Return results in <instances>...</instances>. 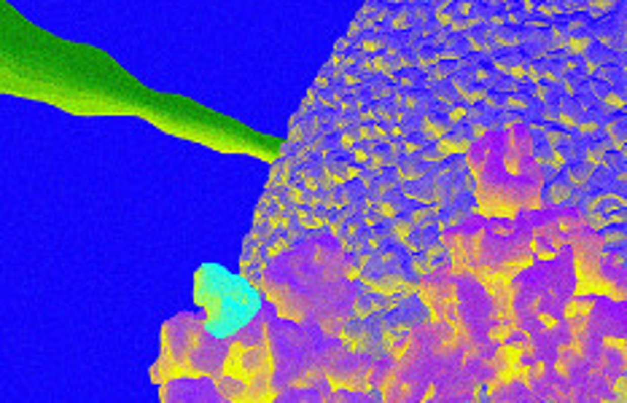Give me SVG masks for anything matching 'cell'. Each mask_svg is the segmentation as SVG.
<instances>
[{"label":"cell","instance_id":"obj_6","mask_svg":"<svg viewBox=\"0 0 627 403\" xmlns=\"http://www.w3.org/2000/svg\"><path fill=\"white\" fill-rule=\"evenodd\" d=\"M399 210H401V199H393V196H391V199H385V202H383V215L393 218Z\"/></svg>","mask_w":627,"mask_h":403},{"label":"cell","instance_id":"obj_9","mask_svg":"<svg viewBox=\"0 0 627 403\" xmlns=\"http://www.w3.org/2000/svg\"><path fill=\"white\" fill-rule=\"evenodd\" d=\"M423 100H426V94H423V92H412L409 97H406V105H412V108H414V105H420Z\"/></svg>","mask_w":627,"mask_h":403},{"label":"cell","instance_id":"obj_7","mask_svg":"<svg viewBox=\"0 0 627 403\" xmlns=\"http://www.w3.org/2000/svg\"><path fill=\"white\" fill-rule=\"evenodd\" d=\"M417 59H420L423 65H431V62H434V59H436V51L431 49V46H423V49L417 51Z\"/></svg>","mask_w":627,"mask_h":403},{"label":"cell","instance_id":"obj_3","mask_svg":"<svg viewBox=\"0 0 627 403\" xmlns=\"http://www.w3.org/2000/svg\"><path fill=\"white\" fill-rule=\"evenodd\" d=\"M423 175V167L414 164V161H401V177L404 180H414Z\"/></svg>","mask_w":627,"mask_h":403},{"label":"cell","instance_id":"obj_8","mask_svg":"<svg viewBox=\"0 0 627 403\" xmlns=\"http://www.w3.org/2000/svg\"><path fill=\"white\" fill-rule=\"evenodd\" d=\"M423 143H426V140H423V135H420V132H412L409 137H406V148H409V151L423 148Z\"/></svg>","mask_w":627,"mask_h":403},{"label":"cell","instance_id":"obj_11","mask_svg":"<svg viewBox=\"0 0 627 403\" xmlns=\"http://www.w3.org/2000/svg\"><path fill=\"white\" fill-rule=\"evenodd\" d=\"M399 81H401V83H414V81H417V73H401Z\"/></svg>","mask_w":627,"mask_h":403},{"label":"cell","instance_id":"obj_2","mask_svg":"<svg viewBox=\"0 0 627 403\" xmlns=\"http://www.w3.org/2000/svg\"><path fill=\"white\" fill-rule=\"evenodd\" d=\"M385 40H388L385 35H371V32H366V35L361 38V49H366V51H377V49L388 46Z\"/></svg>","mask_w":627,"mask_h":403},{"label":"cell","instance_id":"obj_1","mask_svg":"<svg viewBox=\"0 0 627 403\" xmlns=\"http://www.w3.org/2000/svg\"><path fill=\"white\" fill-rule=\"evenodd\" d=\"M326 169H328V175L337 177V180H347V177L355 175V169L347 164V161H340V159H331V161L326 164Z\"/></svg>","mask_w":627,"mask_h":403},{"label":"cell","instance_id":"obj_12","mask_svg":"<svg viewBox=\"0 0 627 403\" xmlns=\"http://www.w3.org/2000/svg\"><path fill=\"white\" fill-rule=\"evenodd\" d=\"M355 159H358V161H366V159H369V153H366V151H361V145H358V148H355Z\"/></svg>","mask_w":627,"mask_h":403},{"label":"cell","instance_id":"obj_5","mask_svg":"<svg viewBox=\"0 0 627 403\" xmlns=\"http://www.w3.org/2000/svg\"><path fill=\"white\" fill-rule=\"evenodd\" d=\"M371 156H374V161H377V164H388V161H393V156H391V148H388V145H377Z\"/></svg>","mask_w":627,"mask_h":403},{"label":"cell","instance_id":"obj_10","mask_svg":"<svg viewBox=\"0 0 627 403\" xmlns=\"http://www.w3.org/2000/svg\"><path fill=\"white\" fill-rule=\"evenodd\" d=\"M391 92H393L391 83H377V86H374V94H377V97H388Z\"/></svg>","mask_w":627,"mask_h":403},{"label":"cell","instance_id":"obj_4","mask_svg":"<svg viewBox=\"0 0 627 403\" xmlns=\"http://www.w3.org/2000/svg\"><path fill=\"white\" fill-rule=\"evenodd\" d=\"M426 124L431 126V132H444V126H447V118H442V116H436V113H428V118H426Z\"/></svg>","mask_w":627,"mask_h":403}]
</instances>
